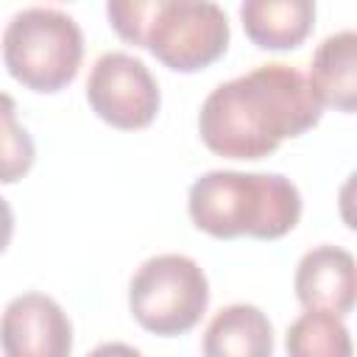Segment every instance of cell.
Masks as SVG:
<instances>
[{
  "label": "cell",
  "mask_w": 357,
  "mask_h": 357,
  "mask_svg": "<svg viewBox=\"0 0 357 357\" xmlns=\"http://www.w3.org/2000/svg\"><path fill=\"white\" fill-rule=\"evenodd\" d=\"M324 106L307 75L290 64H259L218 84L201 103L198 134L204 145L226 159L271 156L284 139L318 126Z\"/></svg>",
  "instance_id": "6da1fadb"
},
{
  "label": "cell",
  "mask_w": 357,
  "mask_h": 357,
  "mask_svg": "<svg viewBox=\"0 0 357 357\" xmlns=\"http://www.w3.org/2000/svg\"><path fill=\"white\" fill-rule=\"evenodd\" d=\"M187 212L195 229L218 240H276L296 229L301 192L282 173L206 170L190 184Z\"/></svg>",
  "instance_id": "7a4b0ae2"
},
{
  "label": "cell",
  "mask_w": 357,
  "mask_h": 357,
  "mask_svg": "<svg viewBox=\"0 0 357 357\" xmlns=\"http://www.w3.org/2000/svg\"><path fill=\"white\" fill-rule=\"evenodd\" d=\"M109 25L134 47H148L176 73H198L229 47V17L212 0H109Z\"/></svg>",
  "instance_id": "3957f363"
},
{
  "label": "cell",
  "mask_w": 357,
  "mask_h": 357,
  "mask_svg": "<svg viewBox=\"0 0 357 357\" xmlns=\"http://www.w3.org/2000/svg\"><path fill=\"white\" fill-rule=\"evenodd\" d=\"M81 25L56 6H28L11 14L3 31V64L33 92L64 89L81 67Z\"/></svg>",
  "instance_id": "277c9868"
},
{
  "label": "cell",
  "mask_w": 357,
  "mask_h": 357,
  "mask_svg": "<svg viewBox=\"0 0 357 357\" xmlns=\"http://www.w3.org/2000/svg\"><path fill=\"white\" fill-rule=\"evenodd\" d=\"M209 304L204 268L187 254H156L145 259L128 282V310L134 321L162 337L190 332Z\"/></svg>",
  "instance_id": "5b68a950"
},
{
  "label": "cell",
  "mask_w": 357,
  "mask_h": 357,
  "mask_svg": "<svg viewBox=\"0 0 357 357\" xmlns=\"http://www.w3.org/2000/svg\"><path fill=\"white\" fill-rule=\"evenodd\" d=\"M86 100L103 123L134 131L153 123L162 95L142 59L123 50H109L89 70Z\"/></svg>",
  "instance_id": "8992f818"
},
{
  "label": "cell",
  "mask_w": 357,
  "mask_h": 357,
  "mask_svg": "<svg viewBox=\"0 0 357 357\" xmlns=\"http://www.w3.org/2000/svg\"><path fill=\"white\" fill-rule=\"evenodd\" d=\"M0 349L6 357H70L73 324L56 298L22 293L3 310Z\"/></svg>",
  "instance_id": "52a82bcc"
},
{
  "label": "cell",
  "mask_w": 357,
  "mask_h": 357,
  "mask_svg": "<svg viewBox=\"0 0 357 357\" xmlns=\"http://www.w3.org/2000/svg\"><path fill=\"white\" fill-rule=\"evenodd\" d=\"M354 257L340 245H315L296 265L293 290L304 310H324L343 318L354 307Z\"/></svg>",
  "instance_id": "ba28073f"
},
{
  "label": "cell",
  "mask_w": 357,
  "mask_h": 357,
  "mask_svg": "<svg viewBox=\"0 0 357 357\" xmlns=\"http://www.w3.org/2000/svg\"><path fill=\"white\" fill-rule=\"evenodd\" d=\"M307 84L321 106L346 114L357 109V33L351 28L329 33L315 47Z\"/></svg>",
  "instance_id": "9c48e42d"
},
{
  "label": "cell",
  "mask_w": 357,
  "mask_h": 357,
  "mask_svg": "<svg viewBox=\"0 0 357 357\" xmlns=\"http://www.w3.org/2000/svg\"><path fill=\"white\" fill-rule=\"evenodd\" d=\"M245 36L262 50L298 47L315 22L312 0H245L240 6Z\"/></svg>",
  "instance_id": "30bf717a"
},
{
  "label": "cell",
  "mask_w": 357,
  "mask_h": 357,
  "mask_svg": "<svg viewBox=\"0 0 357 357\" xmlns=\"http://www.w3.org/2000/svg\"><path fill=\"white\" fill-rule=\"evenodd\" d=\"M204 357H273V326L254 304H229L204 332Z\"/></svg>",
  "instance_id": "8fae6325"
},
{
  "label": "cell",
  "mask_w": 357,
  "mask_h": 357,
  "mask_svg": "<svg viewBox=\"0 0 357 357\" xmlns=\"http://www.w3.org/2000/svg\"><path fill=\"white\" fill-rule=\"evenodd\" d=\"M287 357H351V335L343 318L307 310L284 332Z\"/></svg>",
  "instance_id": "7c38bea8"
},
{
  "label": "cell",
  "mask_w": 357,
  "mask_h": 357,
  "mask_svg": "<svg viewBox=\"0 0 357 357\" xmlns=\"http://www.w3.org/2000/svg\"><path fill=\"white\" fill-rule=\"evenodd\" d=\"M36 159L33 137L17 120V100L0 92V184L20 181Z\"/></svg>",
  "instance_id": "4fadbf2b"
},
{
  "label": "cell",
  "mask_w": 357,
  "mask_h": 357,
  "mask_svg": "<svg viewBox=\"0 0 357 357\" xmlns=\"http://www.w3.org/2000/svg\"><path fill=\"white\" fill-rule=\"evenodd\" d=\"M86 357H142V351L134 349V346H128V343L112 340V343H100V346H95Z\"/></svg>",
  "instance_id": "5bb4252c"
},
{
  "label": "cell",
  "mask_w": 357,
  "mask_h": 357,
  "mask_svg": "<svg viewBox=\"0 0 357 357\" xmlns=\"http://www.w3.org/2000/svg\"><path fill=\"white\" fill-rule=\"evenodd\" d=\"M11 234H14V212H11V204L0 198V254L8 248Z\"/></svg>",
  "instance_id": "9a60e30c"
}]
</instances>
